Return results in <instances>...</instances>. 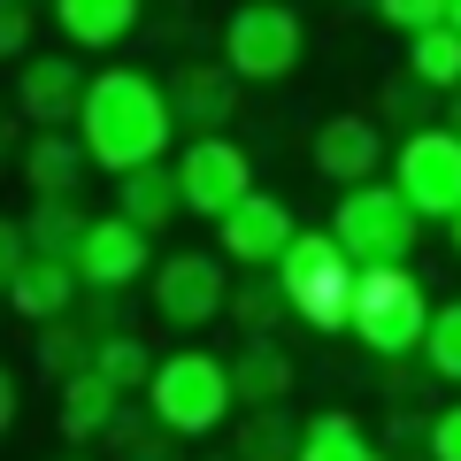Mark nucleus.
<instances>
[{
  "instance_id": "32",
  "label": "nucleus",
  "mask_w": 461,
  "mask_h": 461,
  "mask_svg": "<svg viewBox=\"0 0 461 461\" xmlns=\"http://www.w3.org/2000/svg\"><path fill=\"white\" fill-rule=\"evenodd\" d=\"M32 32H39L32 0H0V62H23L32 54Z\"/></svg>"
},
{
  "instance_id": "37",
  "label": "nucleus",
  "mask_w": 461,
  "mask_h": 461,
  "mask_svg": "<svg viewBox=\"0 0 461 461\" xmlns=\"http://www.w3.org/2000/svg\"><path fill=\"white\" fill-rule=\"evenodd\" d=\"M16 154H23V115H16V100L0 108V169H16Z\"/></svg>"
},
{
  "instance_id": "5",
  "label": "nucleus",
  "mask_w": 461,
  "mask_h": 461,
  "mask_svg": "<svg viewBox=\"0 0 461 461\" xmlns=\"http://www.w3.org/2000/svg\"><path fill=\"white\" fill-rule=\"evenodd\" d=\"M223 69L239 85H285L300 62H308V16L293 0H239L223 16Z\"/></svg>"
},
{
  "instance_id": "36",
  "label": "nucleus",
  "mask_w": 461,
  "mask_h": 461,
  "mask_svg": "<svg viewBox=\"0 0 461 461\" xmlns=\"http://www.w3.org/2000/svg\"><path fill=\"white\" fill-rule=\"evenodd\" d=\"M16 423H23V384H16V369L0 362V438H8Z\"/></svg>"
},
{
  "instance_id": "13",
  "label": "nucleus",
  "mask_w": 461,
  "mask_h": 461,
  "mask_svg": "<svg viewBox=\"0 0 461 461\" xmlns=\"http://www.w3.org/2000/svg\"><path fill=\"white\" fill-rule=\"evenodd\" d=\"M85 77H93V69H85L77 54H23L8 100H16V115L32 131H69V123H77V100H85Z\"/></svg>"
},
{
  "instance_id": "23",
  "label": "nucleus",
  "mask_w": 461,
  "mask_h": 461,
  "mask_svg": "<svg viewBox=\"0 0 461 461\" xmlns=\"http://www.w3.org/2000/svg\"><path fill=\"white\" fill-rule=\"evenodd\" d=\"M293 446H300L293 400H277V408H239V423H230V454L239 461H293Z\"/></svg>"
},
{
  "instance_id": "17",
  "label": "nucleus",
  "mask_w": 461,
  "mask_h": 461,
  "mask_svg": "<svg viewBox=\"0 0 461 461\" xmlns=\"http://www.w3.org/2000/svg\"><path fill=\"white\" fill-rule=\"evenodd\" d=\"M8 308H16V323H54V315H69L85 300V285H77V262H54V254H32V262L16 269V285H8Z\"/></svg>"
},
{
  "instance_id": "31",
  "label": "nucleus",
  "mask_w": 461,
  "mask_h": 461,
  "mask_svg": "<svg viewBox=\"0 0 461 461\" xmlns=\"http://www.w3.org/2000/svg\"><path fill=\"white\" fill-rule=\"evenodd\" d=\"M369 16L384 23V32H400V39H415V32H430V23H446V0H377Z\"/></svg>"
},
{
  "instance_id": "25",
  "label": "nucleus",
  "mask_w": 461,
  "mask_h": 461,
  "mask_svg": "<svg viewBox=\"0 0 461 461\" xmlns=\"http://www.w3.org/2000/svg\"><path fill=\"white\" fill-rule=\"evenodd\" d=\"M154 362H162V354H154V346L139 339L131 323H115V330H100V339H93V369H100V377H108L123 400H139V393H147Z\"/></svg>"
},
{
  "instance_id": "8",
  "label": "nucleus",
  "mask_w": 461,
  "mask_h": 461,
  "mask_svg": "<svg viewBox=\"0 0 461 461\" xmlns=\"http://www.w3.org/2000/svg\"><path fill=\"white\" fill-rule=\"evenodd\" d=\"M393 193L415 208V223H446L461 208V139L446 123H423V131L393 139V162H384Z\"/></svg>"
},
{
  "instance_id": "21",
  "label": "nucleus",
  "mask_w": 461,
  "mask_h": 461,
  "mask_svg": "<svg viewBox=\"0 0 461 461\" xmlns=\"http://www.w3.org/2000/svg\"><path fill=\"white\" fill-rule=\"evenodd\" d=\"M115 215H131L139 230H169V215H185L177 200V169L169 162H139L115 177Z\"/></svg>"
},
{
  "instance_id": "4",
  "label": "nucleus",
  "mask_w": 461,
  "mask_h": 461,
  "mask_svg": "<svg viewBox=\"0 0 461 461\" xmlns=\"http://www.w3.org/2000/svg\"><path fill=\"white\" fill-rule=\"evenodd\" d=\"M277 285H285V308L293 323H308L315 339H339L346 330V308H354V254L323 230H293V247L277 254Z\"/></svg>"
},
{
  "instance_id": "44",
  "label": "nucleus",
  "mask_w": 461,
  "mask_h": 461,
  "mask_svg": "<svg viewBox=\"0 0 461 461\" xmlns=\"http://www.w3.org/2000/svg\"><path fill=\"white\" fill-rule=\"evenodd\" d=\"M32 8H47V0H32Z\"/></svg>"
},
{
  "instance_id": "14",
  "label": "nucleus",
  "mask_w": 461,
  "mask_h": 461,
  "mask_svg": "<svg viewBox=\"0 0 461 461\" xmlns=\"http://www.w3.org/2000/svg\"><path fill=\"white\" fill-rule=\"evenodd\" d=\"M162 93H169L177 131L200 139V131H230V115H239V93H247V85L230 77L223 62H185V69H169Z\"/></svg>"
},
{
  "instance_id": "7",
  "label": "nucleus",
  "mask_w": 461,
  "mask_h": 461,
  "mask_svg": "<svg viewBox=\"0 0 461 461\" xmlns=\"http://www.w3.org/2000/svg\"><path fill=\"white\" fill-rule=\"evenodd\" d=\"M147 300H154V315H162L177 339H200L208 323H223V300H230L223 254H208V247H169V254H154Z\"/></svg>"
},
{
  "instance_id": "43",
  "label": "nucleus",
  "mask_w": 461,
  "mask_h": 461,
  "mask_svg": "<svg viewBox=\"0 0 461 461\" xmlns=\"http://www.w3.org/2000/svg\"><path fill=\"white\" fill-rule=\"evenodd\" d=\"M346 8H377V0H346Z\"/></svg>"
},
{
  "instance_id": "34",
  "label": "nucleus",
  "mask_w": 461,
  "mask_h": 461,
  "mask_svg": "<svg viewBox=\"0 0 461 461\" xmlns=\"http://www.w3.org/2000/svg\"><path fill=\"white\" fill-rule=\"evenodd\" d=\"M32 262V239H23V215H0V293L16 285V269Z\"/></svg>"
},
{
  "instance_id": "45",
  "label": "nucleus",
  "mask_w": 461,
  "mask_h": 461,
  "mask_svg": "<svg viewBox=\"0 0 461 461\" xmlns=\"http://www.w3.org/2000/svg\"><path fill=\"white\" fill-rule=\"evenodd\" d=\"M293 8H300V0H293Z\"/></svg>"
},
{
  "instance_id": "30",
  "label": "nucleus",
  "mask_w": 461,
  "mask_h": 461,
  "mask_svg": "<svg viewBox=\"0 0 461 461\" xmlns=\"http://www.w3.org/2000/svg\"><path fill=\"white\" fill-rule=\"evenodd\" d=\"M430 100H438V93H430L423 77H408V69H400V77L377 93V123H384L393 139H408V131H423V123H438V115H430Z\"/></svg>"
},
{
  "instance_id": "1",
  "label": "nucleus",
  "mask_w": 461,
  "mask_h": 461,
  "mask_svg": "<svg viewBox=\"0 0 461 461\" xmlns=\"http://www.w3.org/2000/svg\"><path fill=\"white\" fill-rule=\"evenodd\" d=\"M69 131L85 139L93 169L123 177L139 162H169V139H177V115H169V93L154 69H131L115 62L100 77H85V100H77V123Z\"/></svg>"
},
{
  "instance_id": "38",
  "label": "nucleus",
  "mask_w": 461,
  "mask_h": 461,
  "mask_svg": "<svg viewBox=\"0 0 461 461\" xmlns=\"http://www.w3.org/2000/svg\"><path fill=\"white\" fill-rule=\"evenodd\" d=\"M438 123H446V131H454V139H461V85H454V93H446V100H438Z\"/></svg>"
},
{
  "instance_id": "18",
  "label": "nucleus",
  "mask_w": 461,
  "mask_h": 461,
  "mask_svg": "<svg viewBox=\"0 0 461 461\" xmlns=\"http://www.w3.org/2000/svg\"><path fill=\"white\" fill-rule=\"evenodd\" d=\"M115 415H123V393H115L100 369H77V377L54 384V423H62L69 446H100Z\"/></svg>"
},
{
  "instance_id": "22",
  "label": "nucleus",
  "mask_w": 461,
  "mask_h": 461,
  "mask_svg": "<svg viewBox=\"0 0 461 461\" xmlns=\"http://www.w3.org/2000/svg\"><path fill=\"white\" fill-rule=\"evenodd\" d=\"M223 315L247 339H277L285 323H293V308H285V285H277V269H239L230 277V300H223Z\"/></svg>"
},
{
  "instance_id": "9",
  "label": "nucleus",
  "mask_w": 461,
  "mask_h": 461,
  "mask_svg": "<svg viewBox=\"0 0 461 461\" xmlns=\"http://www.w3.org/2000/svg\"><path fill=\"white\" fill-rule=\"evenodd\" d=\"M177 200H185V215H223L230 200H247L254 193V154L239 147V139H223V131H200V139H185L177 147Z\"/></svg>"
},
{
  "instance_id": "33",
  "label": "nucleus",
  "mask_w": 461,
  "mask_h": 461,
  "mask_svg": "<svg viewBox=\"0 0 461 461\" xmlns=\"http://www.w3.org/2000/svg\"><path fill=\"white\" fill-rule=\"evenodd\" d=\"M423 454H430V461H461V400L430 415V430H423Z\"/></svg>"
},
{
  "instance_id": "28",
  "label": "nucleus",
  "mask_w": 461,
  "mask_h": 461,
  "mask_svg": "<svg viewBox=\"0 0 461 461\" xmlns=\"http://www.w3.org/2000/svg\"><path fill=\"white\" fill-rule=\"evenodd\" d=\"M85 223L93 215L77 208V200H32V215H23V239H32V254H54V262H69L85 239Z\"/></svg>"
},
{
  "instance_id": "27",
  "label": "nucleus",
  "mask_w": 461,
  "mask_h": 461,
  "mask_svg": "<svg viewBox=\"0 0 461 461\" xmlns=\"http://www.w3.org/2000/svg\"><path fill=\"white\" fill-rule=\"evenodd\" d=\"M408 77H423L438 100L461 85V32H454V23H430V32L408 39Z\"/></svg>"
},
{
  "instance_id": "20",
  "label": "nucleus",
  "mask_w": 461,
  "mask_h": 461,
  "mask_svg": "<svg viewBox=\"0 0 461 461\" xmlns=\"http://www.w3.org/2000/svg\"><path fill=\"white\" fill-rule=\"evenodd\" d=\"M230 400L239 408H277V400H293V354L277 339H247L230 354Z\"/></svg>"
},
{
  "instance_id": "11",
  "label": "nucleus",
  "mask_w": 461,
  "mask_h": 461,
  "mask_svg": "<svg viewBox=\"0 0 461 461\" xmlns=\"http://www.w3.org/2000/svg\"><path fill=\"white\" fill-rule=\"evenodd\" d=\"M308 162H315V177H330V185L384 177V162H393V131H384L377 115H354V108H339V115H323V123H315V139H308Z\"/></svg>"
},
{
  "instance_id": "24",
  "label": "nucleus",
  "mask_w": 461,
  "mask_h": 461,
  "mask_svg": "<svg viewBox=\"0 0 461 461\" xmlns=\"http://www.w3.org/2000/svg\"><path fill=\"white\" fill-rule=\"evenodd\" d=\"M100 446H108V461H185V438L154 423L147 400H123V415L108 423V438H100Z\"/></svg>"
},
{
  "instance_id": "35",
  "label": "nucleus",
  "mask_w": 461,
  "mask_h": 461,
  "mask_svg": "<svg viewBox=\"0 0 461 461\" xmlns=\"http://www.w3.org/2000/svg\"><path fill=\"white\" fill-rule=\"evenodd\" d=\"M77 315H85V330L100 339V330L123 323V293H85V300H77Z\"/></svg>"
},
{
  "instance_id": "2",
  "label": "nucleus",
  "mask_w": 461,
  "mask_h": 461,
  "mask_svg": "<svg viewBox=\"0 0 461 461\" xmlns=\"http://www.w3.org/2000/svg\"><path fill=\"white\" fill-rule=\"evenodd\" d=\"M430 285L415 277L408 262H369L354 269V308H346V330L377 354V362H408L423 346V323H430Z\"/></svg>"
},
{
  "instance_id": "12",
  "label": "nucleus",
  "mask_w": 461,
  "mask_h": 461,
  "mask_svg": "<svg viewBox=\"0 0 461 461\" xmlns=\"http://www.w3.org/2000/svg\"><path fill=\"white\" fill-rule=\"evenodd\" d=\"M293 208H285L277 193H262V185H254L247 200H230L223 215H215V254H223L230 269H269L277 262L285 247H293Z\"/></svg>"
},
{
  "instance_id": "16",
  "label": "nucleus",
  "mask_w": 461,
  "mask_h": 461,
  "mask_svg": "<svg viewBox=\"0 0 461 461\" xmlns=\"http://www.w3.org/2000/svg\"><path fill=\"white\" fill-rule=\"evenodd\" d=\"M47 16L69 39V54H108V47H123L139 32L147 0H47Z\"/></svg>"
},
{
  "instance_id": "41",
  "label": "nucleus",
  "mask_w": 461,
  "mask_h": 461,
  "mask_svg": "<svg viewBox=\"0 0 461 461\" xmlns=\"http://www.w3.org/2000/svg\"><path fill=\"white\" fill-rule=\"evenodd\" d=\"M446 23H454V32H461V0H446Z\"/></svg>"
},
{
  "instance_id": "26",
  "label": "nucleus",
  "mask_w": 461,
  "mask_h": 461,
  "mask_svg": "<svg viewBox=\"0 0 461 461\" xmlns=\"http://www.w3.org/2000/svg\"><path fill=\"white\" fill-rule=\"evenodd\" d=\"M32 362H39V377H47V384H62V377H77V369H93V330H85L77 308L32 330Z\"/></svg>"
},
{
  "instance_id": "19",
  "label": "nucleus",
  "mask_w": 461,
  "mask_h": 461,
  "mask_svg": "<svg viewBox=\"0 0 461 461\" xmlns=\"http://www.w3.org/2000/svg\"><path fill=\"white\" fill-rule=\"evenodd\" d=\"M293 461H384V446L354 408H315V415H300Z\"/></svg>"
},
{
  "instance_id": "3",
  "label": "nucleus",
  "mask_w": 461,
  "mask_h": 461,
  "mask_svg": "<svg viewBox=\"0 0 461 461\" xmlns=\"http://www.w3.org/2000/svg\"><path fill=\"white\" fill-rule=\"evenodd\" d=\"M139 400H147L154 423L177 430V438H215V430L239 415V400H230V362L208 354V346H177V354H162Z\"/></svg>"
},
{
  "instance_id": "6",
  "label": "nucleus",
  "mask_w": 461,
  "mask_h": 461,
  "mask_svg": "<svg viewBox=\"0 0 461 461\" xmlns=\"http://www.w3.org/2000/svg\"><path fill=\"white\" fill-rule=\"evenodd\" d=\"M415 230H423V223H415V208L393 193V177L339 185V200H330V239L354 254V269H369V262H408Z\"/></svg>"
},
{
  "instance_id": "10",
  "label": "nucleus",
  "mask_w": 461,
  "mask_h": 461,
  "mask_svg": "<svg viewBox=\"0 0 461 461\" xmlns=\"http://www.w3.org/2000/svg\"><path fill=\"white\" fill-rule=\"evenodd\" d=\"M77 285L85 293H131V285H147V269H154V230H139L131 215H93L85 223V239H77Z\"/></svg>"
},
{
  "instance_id": "15",
  "label": "nucleus",
  "mask_w": 461,
  "mask_h": 461,
  "mask_svg": "<svg viewBox=\"0 0 461 461\" xmlns=\"http://www.w3.org/2000/svg\"><path fill=\"white\" fill-rule=\"evenodd\" d=\"M16 177H23L32 200H77L85 177H93V154H85L77 131H23Z\"/></svg>"
},
{
  "instance_id": "40",
  "label": "nucleus",
  "mask_w": 461,
  "mask_h": 461,
  "mask_svg": "<svg viewBox=\"0 0 461 461\" xmlns=\"http://www.w3.org/2000/svg\"><path fill=\"white\" fill-rule=\"evenodd\" d=\"M446 239H454V254H461V208H454V215H446Z\"/></svg>"
},
{
  "instance_id": "29",
  "label": "nucleus",
  "mask_w": 461,
  "mask_h": 461,
  "mask_svg": "<svg viewBox=\"0 0 461 461\" xmlns=\"http://www.w3.org/2000/svg\"><path fill=\"white\" fill-rule=\"evenodd\" d=\"M415 362L430 369V384H461V300H438V308H430Z\"/></svg>"
},
{
  "instance_id": "39",
  "label": "nucleus",
  "mask_w": 461,
  "mask_h": 461,
  "mask_svg": "<svg viewBox=\"0 0 461 461\" xmlns=\"http://www.w3.org/2000/svg\"><path fill=\"white\" fill-rule=\"evenodd\" d=\"M47 461H100V454H93V446H69V438H62V446H54Z\"/></svg>"
},
{
  "instance_id": "42",
  "label": "nucleus",
  "mask_w": 461,
  "mask_h": 461,
  "mask_svg": "<svg viewBox=\"0 0 461 461\" xmlns=\"http://www.w3.org/2000/svg\"><path fill=\"white\" fill-rule=\"evenodd\" d=\"M193 461H239V454H193Z\"/></svg>"
}]
</instances>
